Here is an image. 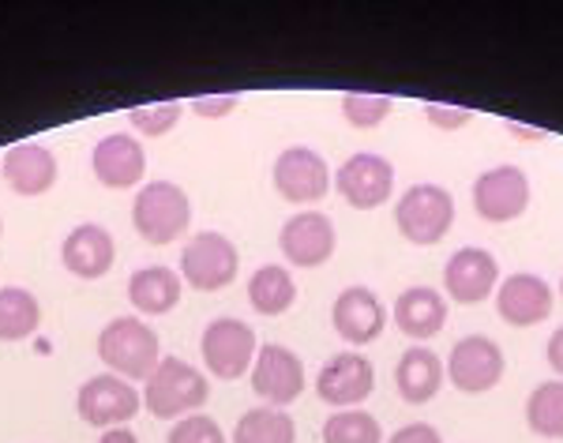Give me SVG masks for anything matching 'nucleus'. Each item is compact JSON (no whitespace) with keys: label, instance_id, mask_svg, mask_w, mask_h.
I'll return each mask as SVG.
<instances>
[{"label":"nucleus","instance_id":"obj_1","mask_svg":"<svg viewBox=\"0 0 563 443\" xmlns=\"http://www.w3.org/2000/svg\"><path fill=\"white\" fill-rule=\"evenodd\" d=\"M98 357L113 373H121V379H129V384L132 379H147L162 361L158 334L143 320H135V315H117L98 334Z\"/></svg>","mask_w":563,"mask_h":443},{"label":"nucleus","instance_id":"obj_2","mask_svg":"<svg viewBox=\"0 0 563 443\" xmlns=\"http://www.w3.org/2000/svg\"><path fill=\"white\" fill-rule=\"evenodd\" d=\"M207 395H211V387H207L203 373H196L180 357H162L158 368L147 376V387H143V406H147L154 418L174 421L199 410L207 402Z\"/></svg>","mask_w":563,"mask_h":443},{"label":"nucleus","instance_id":"obj_3","mask_svg":"<svg viewBox=\"0 0 563 443\" xmlns=\"http://www.w3.org/2000/svg\"><path fill=\"white\" fill-rule=\"evenodd\" d=\"M132 222L143 241L169 244L192 225V200L174 180H151L143 192H135Z\"/></svg>","mask_w":563,"mask_h":443},{"label":"nucleus","instance_id":"obj_4","mask_svg":"<svg viewBox=\"0 0 563 443\" xmlns=\"http://www.w3.org/2000/svg\"><path fill=\"white\" fill-rule=\"evenodd\" d=\"M395 222L410 244H435L448 237V230L455 225V200L448 188L440 185H413L410 192H402V200L395 207Z\"/></svg>","mask_w":563,"mask_h":443},{"label":"nucleus","instance_id":"obj_5","mask_svg":"<svg viewBox=\"0 0 563 443\" xmlns=\"http://www.w3.org/2000/svg\"><path fill=\"white\" fill-rule=\"evenodd\" d=\"M238 244L214 230L196 233L185 244V252H180V275H185V283H192V289H203V294L230 286L238 278Z\"/></svg>","mask_w":563,"mask_h":443},{"label":"nucleus","instance_id":"obj_6","mask_svg":"<svg viewBox=\"0 0 563 443\" xmlns=\"http://www.w3.org/2000/svg\"><path fill=\"white\" fill-rule=\"evenodd\" d=\"M260 354L256 331L238 315H218L203 331V361L218 379H241Z\"/></svg>","mask_w":563,"mask_h":443},{"label":"nucleus","instance_id":"obj_7","mask_svg":"<svg viewBox=\"0 0 563 443\" xmlns=\"http://www.w3.org/2000/svg\"><path fill=\"white\" fill-rule=\"evenodd\" d=\"M504 350L496 346L488 334H466L451 346V357H448V376L459 391L466 395H485L504 379Z\"/></svg>","mask_w":563,"mask_h":443},{"label":"nucleus","instance_id":"obj_8","mask_svg":"<svg viewBox=\"0 0 563 443\" xmlns=\"http://www.w3.org/2000/svg\"><path fill=\"white\" fill-rule=\"evenodd\" d=\"M140 406L143 395L121 376H95L76 395L79 418L95 424V429H121L124 421H132L140 413Z\"/></svg>","mask_w":563,"mask_h":443},{"label":"nucleus","instance_id":"obj_9","mask_svg":"<svg viewBox=\"0 0 563 443\" xmlns=\"http://www.w3.org/2000/svg\"><path fill=\"white\" fill-rule=\"evenodd\" d=\"M252 391H256L263 402L275 406V410H286V406L301 399V391H305L301 357L286 346H275V342L260 346L256 361H252Z\"/></svg>","mask_w":563,"mask_h":443},{"label":"nucleus","instance_id":"obj_10","mask_svg":"<svg viewBox=\"0 0 563 443\" xmlns=\"http://www.w3.org/2000/svg\"><path fill=\"white\" fill-rule=\"evenodd\" d=\"M474 207L485 222H515L530 207V177L519 166L485 169L474 180Z\"/></svg>","mask_w":563,"mask_h":443},{"label":"nucleus","instance_id":"obj_11","mask_svg":"<svg viewBox=\"0 0 563 443\" xmlns=\"http://www.w3.org/2000/svg\"><path fill=\"white\" fill-rule=\"evenodd\" d=\"M334 185H339L342 200L350 207L372 211V207H384L390 200V192H395V169H390V162L384 155L357 151L353 158L342 162Z\"/></svg>","mask_w":563,"mask_h":443},{"label":"nucleus","instance_id":"obj_12","mask_svg":"<svg viewBox=\"0 0 563 443\" xmlns=\"http://www.w3.org/2000/svg\"><path fill=\"white\" fill-rule=\"evenodd\" d=\"M376 387V368L365 354H334L316 376V395L323 402L339 406V410H357V402H365Z\"/></svg>","mask_w":563,"mask_h":443},{"label":"nucleus","instance_id":"obj_13","mask_svg":"<svg viewBox=\"0 0 563 443\" xmlns=\"http://www.w3.org/2000/svg\"><path fill=\"white\" fill-rule=\"evenodd\" d=\"M278 244H282V256L294 267H320L334 256L339 233H334V222L323 211H301L282 225Z\"/></svg>","mask_w":563,"mask_h":443},{"label":"nucleus","instance_id":"obj_14","mask_svg":"<svg viewBox=\"0 0 563 443\" xmlns=\"http://www.w3.org/2000/svg\"><path fill=\"white\" fill-rule=\"evenodd\" d=\"M275 188L289 203H316L331 188L327 162L312 147H289L275 158Z\"/></svg>","mask_w":563,"mask_h":443},{"label":"nucleus","instance_id":"obj_15","mask_svg":"<svg viewBox=\"0 0 563 443\" xmlns=\"http://www.w3.org/2000/svg\"><path fill=\"white\" fill-rule=\"evenodd\" d=\"M496 312L504 315L511 328H533L552 315V286L541 275L519 270V275L504 278L496 286Z\"/></svg>","mask_w":563,"mask_h":443},{"label":"nucleus","instance_id":"obj_16","mask_svg":"<svg viewBox=\"0 0 563 443\" xmlns=\"http://www.w3.org/2000/svg\"><path fill=\"white\" fill-rule=\"evenodd\" d=\"M331 323H334V331L342 334V342L365 346V342L384 334V323H387L384 301H379L368 286H350V289H342V294L334 297Z\"/></svg>","mask_w":563,"mask_h":443},{"label":"nucleus","instance_id":"obj_17","mask_svg":"<svg viewBox=\"0 0 563 443\" xmlns=\"http://www.w3.org/2000/svg\"><path fill=\"white\" fill-rule=\"evenodd\" d=\"M443 286L448 294L462 304H477L485 297H493L499 286V264L493 252L485 248H459L443 267Z\"/></svg>","mask_w":563,"mask_h":443},{"label":"nucleus","instance_id":"obj_18","mask_svg":"<svg viewBox=\"0 0 563 443\" xmlns=\"http://www.w3.org/2000/svg\"><path fill=\"white\" fill-rule=\"evenodd\" d=\"M90 169L106 188H132L147 174V155H143L140 140H132L129 132H117L95 143Z\"/></svg>","mask_w":563,"mask_h":443},{"label":"nucleus","instance_id":"obj_19","mask_svg":"<svg viewBox=\"0 0 563 443\" xmlns=\"http://www.w3.org/2000/svg\"><path fill=\"white\" fill-rule=\"evenodd\" d=\"M60 259H65V267L76 278H102L109 275V267H113V259H117L113 233L95 222L76 225L65 237V244H60Z\"/></svg>","mask_w":563,"mask_h":443},{"label":"nucleus","instance_id":"obj_20","mask_svg":"<svg viewBox=\"0 0 563 443\" xmlns=\"http://www.w3.org/2000/svg\"><path fill=\"white\" fill-rule=\"evenodd\" d=\"M0 174L15 196H45L57 185V158L42 143H20L0 162Z\"/></svg>","mask_w":563,"mask_h":443},{"label":"nucleus","instance_id":"obj_21","mask_svg":"<svg viewBox=\"0 0 563 443\" xmlns=\"http://www.w3.org/2000/svg\"><path fill=\"white\" fill-rule=\"evenodd\" d=\"M395 323L402 334L424 342V339H432V334H440L443 323H448V301H443V294L432 286H410V289H402L395 301Z\"/></svg>","mask_w":563,"mask_h":443},{"label":"nucleus","instance_id":"obj_22","mask_svg":"<svg viewBox=\"0 0 563 443\" xmlns=\"http://www.w3.org/2000/svg\"><path fill=\"white\" fill-rule=\"evenodd\" d=\"M443 376H448V368H443V361L429 346H410L395 368V387L406 402L421 406L432 402V395L443 387Z\"/></svg>","mask_w":563,"mask_h":443},{"label":"nucleus","instance_id":"obj_23","mask_svg":"<svg viewBox=\"0 0 563 443\" xmlns=\"http://www.w3.org/2000/svg\"><path fill=\"white\" fill-rule=\"evenodd\" d=\"M129 301L135 312L166 315L180 301V275L169 267H143L129 278Z\"/></svg>","mask_w":563,"mask_h":443},{"label":"nucleus","instance_id":"obj_24","mask_svg":"<svg viewBox=\"0 0 563 443\" xmlns=\"http://www.w3.org/2000/svg\"><path fill=\"white\" fill-rule=\"evenodd\" d=\"M42 304L31 289L4 286L0 289V342H23L38 331Z\"/></svg>","mask_w":563,"mask_h":443},{"label":"nucleus","instance_id":"obj_25","mask_svg":"<svg viewBox=\"0 0 563 443\" xmlns=\"http://www.w3.org/2000/svg\"><path fill=\"white\" fill-rule=\"evenodd\" d=\"M249 301L263 315H282L297 301V283L286 267L267 264L249 278Z\"/></svg>","mask_w":563,"mask_h":443},{"label":"nucleus","instance_id":"obj_26","mask_svg":"<svg viewBox=\"0 0 563 443\" xmlns=\"http://www.w3.org/2000/svg\"><path fill=\"white\" fill-rule=\"evenodd\" d=\"M233 443H297V424L286 410L275 406H256L238 421Z\"/></svg>","mask_w":563,"mask_h":443},{"label":"nucleus","instance_id":"obj_27","mask_svg":"<svg viewBox=\"0 0 563 443\" xmlns=\"http://www.w3.org/2000/svg\"><path fill=\"white\" fill-rule=\"evenodd\" d=\"M526 424L544 440H563V379L533 387L530 402H526Z\"/></svg>","mask_w":563,"mask_h":443},{"label":"nucleus","instance_id":"obj_28","mask_svg":"<svg viewBox=\"0 0 563 443\" xmlns=\"http://www.w3.org/2000/svg\"><path fill=\"white\" fill-rule=\"evenodd\" d=\"M323 443H384V432L365 410H334L323 424Z\"/></svg>","mask_w":563,"mask_h":443},{"label":"nucleus","instance_id":"obj_29","mask_svg":"<svg viewBox=\"0 0 563 443\" xmlns=\"http://www.w3.org/2000/svg\"><path fill=\"white\" fill-rule=\"evenodd\" d=\"M390 106L395 102L387 95H342V117H346L353 129H376V124H384Z\"/></svg>","mask_w":563,"mask_h":443},{"label":"nucleus","instance_id":"obj_30","mask_svg":"<svg viewBox=\"0 0 563 443\" xmlns=\"http://www.w3.org/2000/svg\"><path fill=\"white\" fill-rule=\"evenodd\" d=\"M129 121H132V129L143 135H166L180 121V102L135 106V110H129Z\"/></svg>","mask_w":563,"mask_h":443},{"label":"nucleus","instance_id":"obj_31","mask_svg":"<svg viewBox=\"0 0 563 443\" xmlns=\"http://www.w3.org/2000/svg\"><path fill=\"white\" fill-rule=\"evenodd\" d=\"M169 443H225L222 424L207 413H192V418H180L169 432Z\"/></svg>","mask_w":563,"mask_h":443},{"label":"nucleus","instance_id":"obj_32","mask_svg":"<svg viewBox=\"0 0 563 443\" xmlns=\"http://www.w3.org/2000/svg\"><path fill=\"white\" fill-rule=\"evenodd\" d=\"M424 117H429L435 129H443V132H455V129H462V124L474 121V113L470 110H455V106H440V102L424 106Z\"/></svg>","mask_w":563,"mask_h":443},{"label":"nucleus","instance_id":"obj_33","mask_svg":"<svg viewBox=\"0 0 563 443\" xmlns=\"http://www.w3.org/2000/svg\"><path fill=\"white\" fill-rule=\"evenodd\" d=\"M241 98L238 95H207V98H192V113L199 117H225L238 110Z\"/></svg>","mask_w":563,"mask_h":443},{"label":"nucleus","instance_id":"obj_34","mask_svg":"<svg viewBox=\"0 0 563 443\" xmlns=\"http://www.w3.org/2000/svg\"><path fill=\"white\" fill-rule=\"evenodd\" d=\"M387 443H443V436L432 429V424L413 421V424H402V429H398Z\"/></svg>","mask_w":563,"mask_h":443},{"label":"nucleus","instance_id":"obj_35","mask_svg":"<svg viewBox=\"0 0 563 443\" xmlns=\"http://www.w3.org/2000/svg\"><path fill=\"white\" fill-rule=\"evenodd\" d=\"M549 365H552V373L563 376V328L552 331V339H549Z\"/></svg>","mask_w":563,"mask_h":443},{"label":"nucleus","instance_id":"obj_36","mask_svg":"<svg viewBox=\"0 0 563 443\" xmlns=\"http://www.w3.org/2000/svg\"><path fill=\"white\" fill-rule=\"evenodd\" d=\"M507 132H511L515 140H530V143L544 140V129H530V124H519V121H507Z\"/></svg>","mask_w":563,"mask_h":443},{"label":"nucleus","instance_id":"obj_37","mask_svg":"<svg viewBox=\"0 0 563 443\" xmlns=\"http://www.w3.org/2000/svg\"><path fill=\"white\" fill-rule=\"evenodd\" d=\"M98 443H140V436H135L132 429H124V424H121V429L102 432V440H98Z\"/></svg>","mask_w":563,"mask_h":443},{"label":"nucleus","instance_id":"obj_38","mask_svg":"<svg viewBox=\"0 0 563 443\" xmlns=\"http://www.w3.org/2000/svg\"><path fill=\"white\" fill-rule=\"evenodd\" d=\"M560 294H563V278H560Z\"/></svg>","mask_w":563,"mask_h":443},{"label":"nucleus","instance_id":"obj_39","mask_svg":"<svg viewBox=\"0 0 563 443\" xmlns=\"http://www.w3.org/2000/svg\"><path fill=\"white\" fill-rule=\"evenodd\" d=\"M0 230H4V225H0Z\"/></svg>","mask_w":563,"mask_h":443}]
</instances>
